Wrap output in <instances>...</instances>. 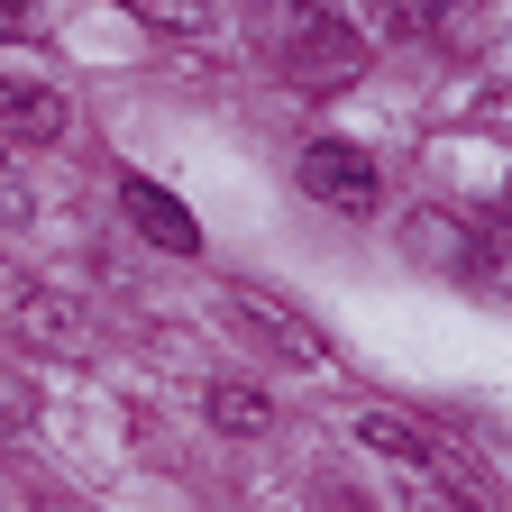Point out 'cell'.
Segmentation results:
<instances>
[{
	"label": "cell",
	"instance_id": "obj_8",
	"mask_svg": "<svg viewBox=\"0 0 512 512\" xmlns=\"http://www.w3.org/2000/svg\"><path fill=\"white\" fill-rule=\"evenodd\" d=\"M357 439L375 448V458H403V467H439V439L412 430L403 412H357Z\"/></svg>",
	"mask_w": 512,
	"mask_h": 512
},
{
	"label": "cell",
	"instance_id": "obj_6",
	"mask_svg": "<svg viewBox=\"0 0 512 512\" xmlns=\"http://www.w3.org/2000/svg\"><path fill=\"white\" fill-rule=\"evenodd\" d=\"M64 128H74V110H64V92H55V83L0 74V138H19V147H55Z\"/></svg>",
	"mask_w": 512,
	"mask_h": 512
},
{
	"label": "cell",
	"instance_id": "obj_5",
	"mask_svg": "<svg viewBox=\"0 0 512 512\" xmlns=\"http://www.w3.org/2000/svg\"><path fill=\"white\" fill-rule=\"evenodd\" d=\"M119 211H128V229H138L147 247H165V256H202V220H192L165 183L128 174V183H119Z\"/></svg>",
	"mask_w": 512,
	"mask_h": 512
},
{
	"label": "cell",
	"instance_id": "obj_4",
	"mask_svg": "<svg viewBox=\"0 0 512 512\" xmlns=\"http://www.w3.org/2000/svg\"><path fill=\"white\" fill-rule=\"evenodd\" d=\"M0 320H10L19 339H37V348H55V357H83L92 348V320H83V302H64V293H46V284H10L0 293Z\"/></svg>",
	"mask_w": 512,
	"mask_h": 512
},
{
	"label": "cell",
	"instance_id": "obj_3",
	"mask_svg": "<svg viewBox=\"0 0 512 512\" xmlns=\"http://www.w3.org/2000/svg\"><path fill=\"white\" fill-rule=\"evenodd\" d=\"M293 183L311 192L320 211H375V165H366V147H348V138H311V147L293 156Z\"/></svg>",
	"mask_w": 512,
	"mask_h": 512
},
{
	"label": "cell",
	"instance_id": "obj_13",
	"mask_svg": "<svg viewBox=\"0 0 512 512\" xmlns=\"http://www.w3.org/2000/svg\"><path fill=\"white\" fill-rule=\"evenodd\" d=\"M46 512H64V503H46Z\"/></svg>",
	"mask_w": 512,
	"mask_h": 512
},
{
	"label": "cell",
	"instance_id": "obj_1",
	"mask_svg": "<svg viewBox=\"0 0 512 512\" xmlns=\"http://www.w3.org/2000/svg\"><path fill=\"white\" fill-rule=\"evenodd\" d=\"M256 46L284 83L302 92H330L366 64V28H348L339 10H320V0H256Z\"/></svg>",
	"mask_w": 512,
	"mask_h": 512
},
{
	"label": "cell",
	"instance_id": "obj_2",
	"mask_svg": "<svg viewBox=\"0 0 512 512\" xmlns=\"http://www.w3.org/2000/svg\"><path fill=\"white\" fill-rule=\"evenodd\" d=\"M220 311H229V330H247L256 348H275V357H293V366H320L330 348H320V330L293 311V302H275L266 284H220Z\"/></svg>",
	"mask_w": 512,
	"mask_h": 512
},
{
	"label": "cell",
	"instance_id": "obj_9",
	"mask_svg": "<svg viewBox=\"0 0 512 512\" xmlns=\"http://www.w3.org/2000/svg\"><path fill=\"white\" fill-rule=\"evenodd\" d=\"M430 28H439V0H366V37H384V46H412Z\"/></svg>",
	"mask_w": 512,
	"mask_h": 512
},
{
	"label": "cell",
	"instance_id": "obj_12",
	"mask_svg": "<svg viewBox=\"0 0 512 512\" xmlns=\"http://www.w3.org/2000/svg\"><path fill=\"white\" fill-rule=\"evenodd\" d=\"M28 10H37V0H0V28H28Z\"/></svg>",
	"mask_w": 512,
	"mask_h": 512
},
{
	"label": "cell",
	"instance_id": "obj_7",
	"mask_svg": "<svg viewBox=\"0 0 512 512\" xmlns=\"http://www.w3.org/2000/svg\"><path fill=\"white\" fill-rule=\"evenodd\" d=\"M403 247H412V256H430V266H448V275H503L494 238H476L467 220H448V211H421V220L403 229Z\"/></svg>",
	"mask_w": 512,
	"mask_h": 512
},
{
	"label": "cell",
	"instance_id": "obj_11",
	"mask_svg": "<svg viewBox=\"0 0 512 512\" xmlns=\"http://www.w3.org/2000/svg\"><path fill=\"white\" fill-rule=\"evenodd\" d=\"M128 19H147V28H174V37H192V28H211V0H119Z\"/></svg>",
	"mask_w": 512,
	"mask_h": 512
},
{
	"label": "cell",
	"instance_id": "obj_10",
	"mask_svg": "<svg viewBox=\"0 0 512 512\" xmlns=\"http://www.w3.org/2000/svg\"><path fill=\"white\" fill-rule=\"evenodd\" d=\"M275 421V403L256 394V384H211V430H229V439H256Z\"/></svg>",
	"mask_w": 512,
	"mask_h": 512
}]
</instances>
